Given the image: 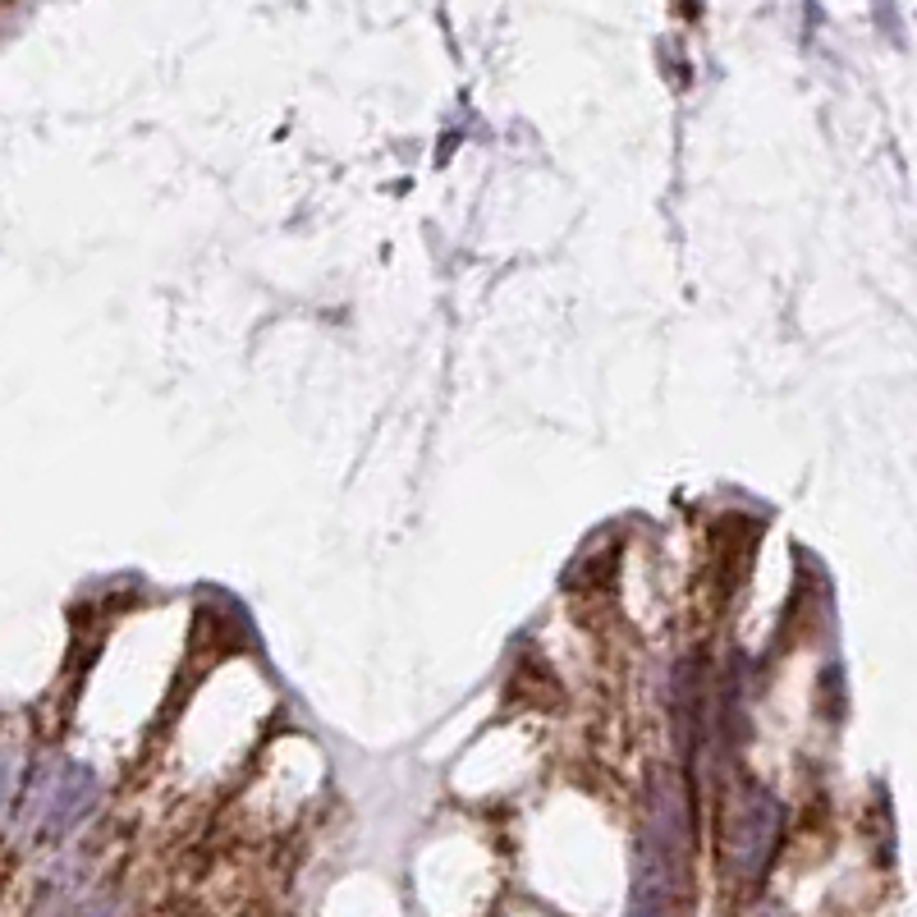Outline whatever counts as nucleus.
Listing matches in <instances>:
<instances>
[{"instance_id":"obj_1","label":"nucleus","mask_w":917,"mask_h":917,"mask_svg":"<svg viewBox=\"0 0 917 917\" xmlns=\"http://www.w3.org/2000/svg\"><path fill=\"white\" fill-rule=\"evenodd\" d=\"M776 830H780V808L767 789H752L739 808H734V854L748 871H757L767 862L771 845H776Z\"/></svg>"}]
</instances>
